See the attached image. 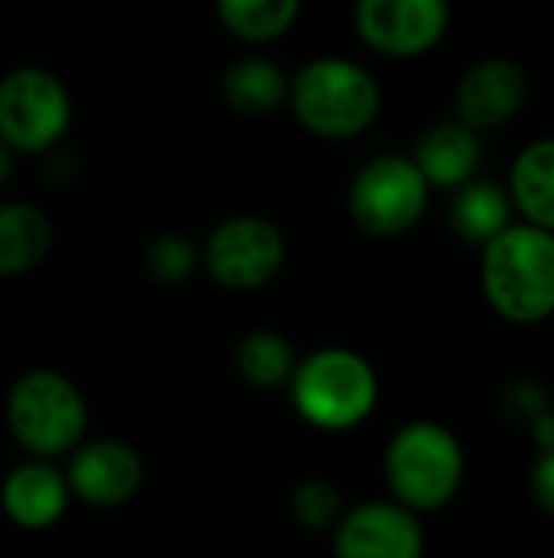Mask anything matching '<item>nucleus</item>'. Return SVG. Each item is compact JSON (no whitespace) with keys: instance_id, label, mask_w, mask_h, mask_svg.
Listing matches in <instances>:
<instances>
[{"instance_id":"f03ea898","label":"nucleus","mask_w":554,"mask_h":558,"mask_svg":"<svg viewBox=\"0 0 554 558\" xmlns=\"http://www.w3.org/2000/svg\"><path fill=\"white\" fill-rule=\"evenodd\" d=\"M297 121L327 141H349L372 128L382 111V88L353 59L323 56L307 62L287 88Z\"/></svg>"},{"instance_id":"dca6fc26","label":"nucleus","mask_w":554,"mask_h":558,"mask_svg":"<svg viewBox=\"0 0 554 558\" xmlns=\"http://www.w3.org/2000/svg\"><path fill=\"white\" fill-rule=\"evenodd\" d=\"M513 199L509 190L500 186L496 180H483L473 177L464 186L454 190V203H451V229L457 232V239L470 242V245H487L490 239H496L506 226H513Z\"/></svg>"},{"instance_id":"1a4fd4ad","label":"nucleus","mask_w":554,"mask_h":558,"mask_svg":"<svg viewBox=\"0 0 554 558\" xmlns=\"http://www.w3.org/2000/svg\"><path fill=\"white\" fill-rule=\"evenodd\" d=\"M451 26L447 0H356L359 39L389 59L431 52Z\"/></svg>"},{"instance_id":"6ab92c4d","label":"nucleus","mask_w":554,"mask_h":558,"mask_svg":"<svg viewBox=\"0 0 554 558\" xmlns=\"http://www.w3.org/2000/svg\"><path fill=\"white\" fill-rule=\"evenodd\" d=\"M232 363L245 386L274 392V389H287L297 369V353L287 337L274 330H251L238 340Z\"/></svg>"},{"instance_id":"423d86ee","label":"nucleus","mask_w":554,"mask_h":558,"mask_svg":"<svg viewBox=\"0 0 554 558\" xmlns=\"http://www.w3.org/2000/svg\"><path fill=\"white\" fill-rule=\"evenodd\" d=\"M428 180L405 154H379L349 186V213L372 239H398L411 232L428 206Z\"/></svg>"},{"instance_id":"20e7f679","label":"nucleus","mask_w":554,"mask_h":558,"mask_svg":"<svg viewBox=\"0 0 554 558\" xmlns=\"http://www.w3.org/2000/svg\"><path fill=\"white\" fill-rule=\"evenodd\" d=\"M287 389L297 415L320 432H349L362 425L379 402L372 363L343 347H327L297 360Z\"/></svg>"},{"instance_id":"4468645a","label":"nucleus","mask_w":554,"mask_h":558,"mask_svg":"<svg viewBox=\"0 0 554 558\" xmlns=\"http://www.w3.org/2000/svg\"><path fill=\"white\" fill-rule=\"evenodd\" d=\"M415 167L434 190H457L467 180L477 177L483 160V141L480 131L467 128L464 121H438L424 128V134L415 144L411 154Z\"/></svg>"},{"instance_id":"9b49d317","label":"nucleus","mask_w":554,"mask_h":558,"mask_svg":"<svg viewBox=\"0 0 554 558\" xmlns=\"http://www.w3.org/2000/svg\"><path fill=\"white\" fill-rule=\"evenodd\" d=\"M424 530L415 510L398 500H369L346 507L333 526L336 558H421Z\"/></svg>"},{"instance_id":"2eb2a0df","label":"nucleus","mask_w":554,"mask_h":558,"mask_svg":"<svg viewBox=\"0 0 554 558\" xmlns=\"http://www.w3.org/2000/svg\"><path fill=\"white\" fill-rule=\"evenodd\" d=\"M506 190L522 222L554 232V137H539L516 154Z\"/></svg>"},{"instance_id":"6e6552de","label":"nucleus","mask_w":554,"mask_h":558,"mask_svg":"<svg viewBox=\"0 0 554 558\" xmlns=\"http://www.w3.org/2000/svg\"><path fill=\"white\" fill-rule=\"evenodd\" d=\"M284 235L261 216H232L219 222L206 242V268L225 291H258L284 268Z\"/></svg>"},{"instance_id":"aec40b11","label":"nucleus","mask_w":554,"mask_h":558,"mask_svg":"<svg viewBox=\"0 0 554 558\" xmlns=\"http://www.w3.org/2000/svg\"><path fill=\"white\" fill-rule=\"evenodd\" d=\"M216 10L232 36L245 43H271L294 26L300 0H216Z\"/></svg>"},{"instance_id":"4be33fe9","label":"nucleus","mask_w":554,"mask_h":558,"mask_svg":"<svg viewBox=\"0 0 554 558\" xmlns=\"http://www.w3.org/2000/svg\"><path fill=\"white\" fill-rule=\"evenodd\" d=\"M199 265V252L180 232H163L144 248V271L160 284H180Z\"/></svg>"},{"instance_id":"0eeeda50","label":"nucleus","mask_w":554,"mask_h":558,"mask_svg":"<svg viewBox=\"0 0 554 558\" xmlns=\"http://www.w3.org/2000/svg\"><path fill=\"white\" fill-rule=\"evenodd\" d=\"M72 121V101L59 75L20 65L0 78V141L10 150L42 154Z\"/></svg>"},{"instance_id":"5701e85b","label":"nucleus","mask_w":554,"mask_h":558,"mask_svg":"<svg viewBox=\"0 0 554 558\" xmlns=\"http://www.w3.org/2000/svg\"><path fill=\"white\" fill-rule=\"evenodd\" d=\"M532 494H535L539 507L554 517V445L542 448V454L532 468Z\"/></svg>"},{"instance_id":"7ed1b4c3","label":"nucleus","mask_w":554,"mask_h":558,"mask_svg":"<svg viewBox=\"0 0 554 558\" xmlns=\"http://www.w3.org/2000/svg\"><path fill=\"white\" fill-rule=\"evenodd\" d=\"M3 412L13 441L29 458H69L88 435V402L75 379L59 369H29L16 376Z\"/></svg>"},{"instance_id":"9d476101","label":"nucleus","mask_w":554,"mask_h":558,"mask_svg":"<svg viewBox=\"0 0 554 558\" xmlns=\"http://www.w3.org/2000/svg\"><path fill=\"white\" fill-rule=\"evenodd\" d=\"M72 500H82L95 510H114L131 504L144 481L147 468L134 445L121 438H85L62 468Z\"/></svg>"},{"instance_id":"a211bd4d","label":"nucleus","mask_w":554,"mask_h":558,"mask_svg":"<svg viewBox=\"0 0 554 558\" xmlns=\"http://www.w3.org/2000/svg\"><path fill=\"white\" fill-rule=\"evenodd\" d=\"M287 75L281 72L278 62L261 59V56H248L229 65L225 78H222V95L229 101V108H235L238 114H271L287 101Z\"/></svg>"},{"instance_id":"f8f14e48","label":"nucleus","mask_w":554,"mask_h":558,"mask_svg":"<svg viewBox=\"0 0 554 558\" xmlns=\"http://www.w3.org/2000/svg\"><path fill=\"white\" fill-rule=\"evenodd\" d=\"M529 101V75L509 56H487L473 62L457 88H454V111L473 131H496L522 114Z\"/></svg>"},{"instance_id":"f3484780","label":"nucleus","mask_w":554,"mask_h":558,"mask_svg":"<svg viewBox=\"0 0 554 558\" xmlns=\"http://www.w3.org/2000/svg\"><path fill=\"white\" fill-rule=\"evenodd\" d=\"M52 245V226L29 203H0V278L33 271Z\"/></svg>"},{"instance_id":"ddd939ff","label":"nucleus","mask_w":554,"mask_h":558,"mask_svg":"<svg viewBox=\"0 0 554 558\" xmlns=\"http://www.w3.org/2000/svg\"><path fill=\"white\" fill-rule=\"evenodd\" d=\"M72 504L65 471L56 461L26 458L7 471L0 481V510L3 517L26 533L52 530Z\"/></svg>"},{"instance_id":"412c9836","label":"nucleus","mask_w":554,"mask_h":558,"mask_svg":"<svg viewBox=\"0 0 554 558\" xmlns=\"http://www.w3.org/2000/svg\"><path fill=\"white\" fill-rule=\"evenodd\" d=\"M287 510H291V517H294V523L300 530H307V533H333V526L346 513V497L333 481L307 477L291 490Z\"/></svg>"},{"instance_id":"39448f33","label":"nucleus","mask_w":554,"mask_h":558,"mask_svg":"<svg viewBox=\"0 0 554 558\" xmlns=\"http://www.w3.org/2000/svg\"><path fill=\"white\" fill-rule=\"evenodd\" d=\"M385 477L402 507L415 513L441 510L464 481L460 441L438 422H411L389 441Z\"/></svg>"},{"instance_id":"f257e3e1","label":"nucleus","mask_w":554,"mask_h":558,"mask_svg":"<svg viewBox=\"0 0 554 558\" xmlns=\"http://www.w3.org/2000/svg\"><path fill=\"white\" fill-rule=\"evenodd\" d=\"M480 281L490 307L503 320H549L554 314V232L529 222L506 226L483 245Z\"/></svg>"},{"instance_id":"b1692460","label":"nucleus","mask_w":554,"mask_h":558,"mask_svg":"<svg viewBox=\"0 0 554 558\" xmlns=\"http://www.w3.org/2000/svg\"><path fill=\"white\" fill-rule=\"evenodd\" d=\"M13 173V150L0 141V183H7Z\"/></svg>"}]
</instances>
